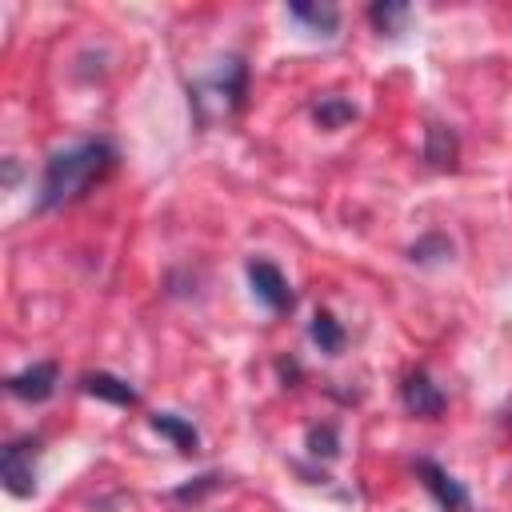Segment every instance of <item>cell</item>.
<instances>
[{"label": "cell", "instance_id": "obj_2", "mask_svg": "<svg viewBox=\"0 0 512 512\" xmlns=\"http://www.w3.org/2000/svg\"><path fill=\"white\" fill-rule=\"evenodd\" d=\"M36 456H40V440L36 436H20L8 440L0 452V480L12 496H32L36 492Z\"/></svg>", "mask_w": 512, "mask_h": 512}, {"label": "cell", "instance_id": "obj_3", "mask_svg": "<svg viewBox=\"0 0 512 512\" xmlns=\"http://www.w3.org/2000/svg\"><path fill=\"white\" fill-rule=\"evenodd\" d=\"M416 476H420V484L428 488V496L440 504V512H472L468 488H464L448 468H440L436 460L420 456V460H416Z\"/></svg>", "mask_w": 512, "mask_h": 512}, {"label": "cell", "instance_id": "obj_4", "mask_svg": "<svg viewBox=\"0 0 512 512\" xmlns=\"http://www.w3.org/2000/svg\"><path fill=\"white\" fill-rule=\"evenodd\" d=\"M248 284H252V296H256L268 312H292L296 296H292L284 272H280L272 260H248Z\"/></svg>", "mask_w": 512, "mask_h": 512}, {"label": "cell", "instance_id": "obj_11", "mask_svg": "<svg viewBox=\"0 0 512 512\" xmlns=\"http://www.w3.org/2000/svg\"><path fill=\"white\" fill-rule=\"evenodd\" d=\"M308 332H312V340L320 344V352H328V356H336V352L344 348V340H348L344 328H340V320H336L332 312H324V308L312 316V328H308Z\"/></svg>", "mask_w": 512, "mask_h": 512}, {"label": "cell", "instance_id": "obj_1", "mask_svg": "<svg viewBox=\"0 0 512 512\" xmlns=\"http://www.w3.org/2000/svg\"><path fill=\"white\" fill-rule=\"evenodd\" d=\"M116 168V144L104 136L76 140L60 152L48 156L40 172V192H36V212H56L88 196L92 184H100Z\"/></svg>", "mask_w": 512, "mask_h": 512}, {"label": "cell", "instance_id": "obj_15", "mask_svg": "<svg viewBox=\"0 0 512 512\" xmlns=\"http://www.w3.org/2000/svg\"><path fill=\"white\" fill-rule=\"evenodd\" d=\"M308 452H312V456H324V460H332V456L340 452L336 428H332V424H316V428H308Z\"/></svg>", "mask_w": 512, "mask_h": 512}, {"label": "cell", "instance_id": "obj_13", "mask_svg": "<svg viewBox=\"0 0 512 512\" xmlns=\"http://www.w3.org/2000/svg\"><path fill=\"white\" fill-rule=\"evenodd\" d=\"M448 252H452L448 236H440V232H428L424 240H416V244H412V252H408V256H412L416 264H432V260H444Z\"/></svg>", "mask_w": 512, "mask_h": 512}, {"label": "cell", "instance_id": "obj_6", "mask_svg": "<svg viewBox=\"0 0 512 512\" xmlns=\"http://www.w3.org/2000/svg\"><path fill=\"white\" fill-rule=\"evenodd\" d=\"M56 376H60V368H56L52 360H40V364H32V368H24V372L8 376V380H4V388H8L16 400L40 404V400H48V396L56 392Z\"/></svg>", "mask_w": 512, "mask_h": 512}, {"label": "cell", "instance_id": "obj_12", "mask_svg": "<svg viewBox=\"0 0 512 512\" xmlns=\"http://www.w3.org/2000/svg\"><path fill=\"white\" fill-rule=\"evenodd\" d=\"M356 116V108L348 104V100H340V96H324L320 104H316V124L320 128H340V124H348Z\"/></svg>", "mask_w": 512, "mask_h": 512}, {"label": "cell", "instance_id": "obj_5", "mask_svg": "<svg viewBox=\"0 0 512 512\" xmlns=\"http://www.w3.org/2000/svg\"><path fill=\"white\" fill-rule=\"evenodd\" d=\"M400 400H404V408H408L412 416H424V420L440 416L444 404H448L444 392L432 384V376H428L424 368H416V372L404 376V384H400Z\"/></svg>", "mask_w": 512, "mask_h": 512}, {"label": "cell", "instance_id": "obj_8", "mask_svg": "<svg viewBox=\"0 0 512 512\" xmlns=\"http://www.w3.org/2000/svg\"><path fill=\"white\" fill-rule=\"evenodd\" d=\"M152 428H156L160 436H168L184 456L200 452V432L192 428V420H184V416H176V412H156V416H152Z\"/></svg>", "mask_w": 512, "mask_h": 512}, {"label": "cell", "instance_id": "obj_10", "mask_svg": "<svg viewBox=\"0 0 512 512\" xmlns=\"http://www.w3.org/2000/svg\"><path fill=\"white\" fill-rule=\"evenodd\" d=\"M456 152H460L456 132L444 128V124H432L428 136H424V160H428L432 168H452V164H456Z\"/></svg>", "mask_w": 512, "mask_h": 512}, {"label": "cell", "instance_id": "obj_7", "mask_svg": "<svg viewBox=\"0 0 512 512\" xmlns=\"http://www.w3.org/2000/svg\"><path fill=\"white\" fill-rule=\"evenodd\" d=\"M80 388L88 392V396H100V400H108V404H116V408H136V388L128 384V380H120V376H112V372H84L80 376Z\"/></svg>", "mask_w": 512, "mask_h": 512}, {"label": "cell", "instance_id": "obj_14", "mask_svg": "<svg viewBox=\"0 0 512 512\" xmlns=\"http://www.w3.org/2000/svg\"><path fill=\"white\" fill-rule=\"evenodd\" d=\"M408 16V4H372L368 8V20L380 28V32H388V36H396L400 32V20Z\"/></svg>", "mask_w": 512, "mask_h": 512}, {"label": "cell", "instance_id": "obj_16", "mask_svg": "<svg viewBox=\"0 0 512 512\" xmlns=\"http://www.w3.org/2000/svg\"><path fill=\"white\" fill-rule=\"evenodd\" d=\"M220 484V472H204V476H196V484H184V488H176V500H200L208 488H216Z\"/></svg>", "mask_w": 512, "mask_h": 512}, {"label": "cell", "instance_id": "obj_9", "mask_svg": "<svg viewBox=\"0 0 512 512\" xmlns=\"http://www.w3.org/2000/svg\"><path fill=\"white\" fill-rule=\"evenodd\" d=\"M288 16L300 20V24H304L308 32H316V36H332L336 24H340L336 4H288Z\"/></svg>", "mask_w": 512, "mask_h": 512}]
</instances>
